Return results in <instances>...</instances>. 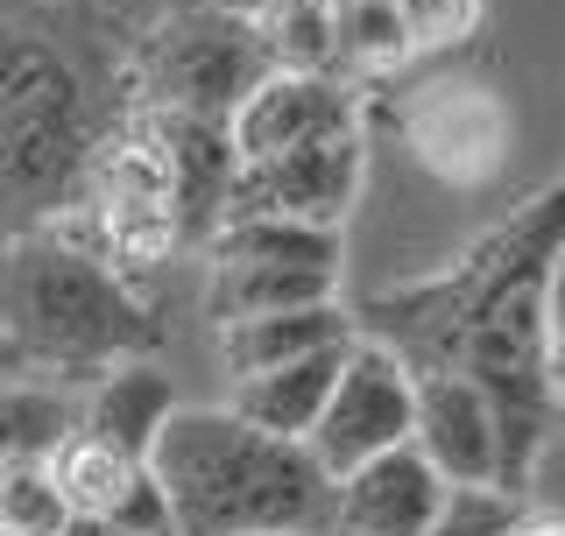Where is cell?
Returning <instances> with one entry per match:
<instances>
[{"label": "cell", "mask_w": 565, "mask_h": 536, "mask_svg": "<svg viewBox=\"0 0 565 536\" xmlns=\"http://www.w3.org/2000/svg\"><path fill=\"white\" fill-rule=\"evenodd\" d=\"M255 29L276 71H332V0H255Z\"/></svg>", "instance_id": "19"}, {"label": "cell", "mask_w": 565, "mask_h": 536, "mask_svg": "<svg viewBox=\"0 0 565 536\" xmlns=\"http://www.w3.org/2000/svg\"><path fill=\"white\" fill-rule=\"evenodd\" d=\"M403 57H411V43H403L388 0H332V64L340 71H382Z\"/></svg>", "instance_id": "20"}, {"label": "cell", "mask_w": 565, "mask_h": 536, "mask_svg": "<svg viewBox=\"0 0 565 536\" xmlns=\"http://www.w3.org/2000/svg\"><path fill=\"white\" fill-rule=\"evenodd\" d=\"M57 536H128V529H114V523H93V515H71V523Z\"/></svg>", "instance_id": "24"}, {"label": "cell", "mask_w": 565, "mask_h": 536, "mask_svg": "<svg viewBox=\"0 0 565 536\" xmlns=\"http://www.w3.org/2000/svg\"><path fill=\"white\" fill-rule=\"evenodd\" d=\"M353 135V93L332 71H262L226 114L234 163H262L282 149H311V141Z\"/></svg>", "instance_id": "8"}, {"label": "cell", "mask_w": 565, "mask_h": 536, "mask_svg": "<svg viewBox=\"0 0 565 536\" xmlns=\"http://www.w3.org/2000/svg\"><path fill=\"white\" fill-rule=\"evenodd\" d=\"M149 480L163 494L170 536H247V529H326L332 473L305 438L255 431L234 409L177 403L149 444Z\"/></svg>", "instance_id": "1"}, {"label": "cell", "mask_w": 565, "mask_h": 536, "mask_svg": "<svg viewBox=\"0 0 565 536\" xmlns=\"http://www.w3.org/2000/svg\"><path fill=\"white\" fill-rule=\"evenodd\" d=\"M516 523H523L516 494L488 487V480H467V487H446V502H438L424 536H516Z\"/></svg>", "instance_id": "22"}, {"label": "cell", "mask_w": 565, "mask_h": 536, "mask_svg": "<svg viewBox=\"0 0 565 536\" xmlns=\"http://www.w3.org/2000/svg\"><path fill=\"white\" fill-rule=\"evenodd\" d=\"M262 71H276V64H269V50H262L255 14L220 8V0H199V8L170 14V22L141 43L135 93L149 106H170V114L226 120Z\"/></svg>", "instance_id": "5"}, {"label": "cell", "mask_w": 565, "mask_h": 536, "mask_svg": "<svg viewBox=\"0 0 565 536\" xmlns=\"http://www.w3.org/2000/svg\"><path fill=\"white\" fill-rule=\"evenodd\" d=\"M50 473H57L71 515H93V523H114L128 536H170V515H163V494L149 480V459H128L114 444L85 438L71 424V438L50 452Z\"/></svg>", "instance_id": "12"}, {"label": "cell", "mask_w": 565, "mask_h": 536, "mask_svg": "<svg viewBox=\"0 0 565 536\" xmlns=\"http://www.w3.org/2000/svg\"><path fill=\"white\" fill-rule=\"evenodd\" d=\"M388 8H396L411 50H446V43H459V35L473 29L481 0H388Z\"/></svg>", "instance_id": "23"}, {"label": "cell", "mask_w": 565, "mask_h": 536, "mask_svg": "<svg viewBox=\"0 0 565 536\" xmlns=\"http://www.w3.org/2000/svg\"><path fill=\"white\" fill-rule=\"evenodd\" d=\"M347 361V339L332 346H311L297 361H276V367H255V374H234V417H247L255 431H276V438H305L311 417L326 409V388Z\"/></svg>", "instance_id": "14"}, {"label": "cell", "mask_w": 565, "mask_h": 536, "mask_svg": "<svg viewBox=\"0 0 565 536\" xmlns=\"http://www.w3.org/2000/svg\"><path fill=\"white\" fill-rule=\"evenodd\" d=\"M318 297H340V268H297V261H212L205 311L226 325V318L282 311V303H318Z\"/></svg>", "instance_id": "16"}, {"label": "cell", "mask_w": 565, "mask_h": 536, "mask_svg": "<svg viewBox=\"0 0 565 536\" xmlns=\"http://www.w3.org/2000/svg\"><path fill=\"white\" fill-rule=\"evenodd\" d=\"M0 339L57 374H99L106 361L156 346V318L114 268L64 240H22L0 255Z\"/></svg>", "instance_id": "3"}, {"label": "cell", "mask_w": 565, "mask_h": 536, "mask_svg": "<svg viewBox=\"0 0 565 536\" xmlns=\"http://www.w3.org/2000/svg\"><path fill=\"white\" fill-rule=\"evenodd\" d=\"M141 141L156 156V176H163V212L177 240H205L226 212V176H234V141H226V120H199V114H170V106H149L141 114Z\"/></svg>", "instance_id": "9"}, {"label": "cell", "mask_w": 565, "mask_h": 536, "mask_svg": "<svg viewBox=\"0 0 565 536\" xmlns=\"http://www.w3.org/2000/svg\"><path fill=\"white\" fill-rule=\"evenodd\" d=\"M411 444L446 473V487H467V480L494 487V417L473 374L411 367Z\"/></svg>", "instance_id": "11"}, {"label": "cell", "mask_w": 565, "mask_h": 536, "mask_svg": "<svg viewBox=\"0 0 565 536\" xmlns=\"http://www.w3.org/2000/svg\"><path fill=\"white\" fill-rule=\"evenodd\" d=\"M93 71L50 29L0 22V212H43L99 149Z\"/></svg>", "instance_id": "4"}, {"label": "cell", "mask_w": 565, "mask_h": 536, "mask_svg": "<svg viewBox=\"0 0 565 536\" xmlns=\"http://www.w3.org/2000/svg\"><path fill=\"white\" fill-rule=\"evenodd\" d=\"M177 409V388L163 367L149 361H106L99 374H85V396H78V431L114 444V452L128 459H149L156 431H163V417Z\"/></svg>", "instance_id": "13"}, {"label": "cell", "mask_w": 565, "mask_h": 536, "mask_svg": "<svg viewBox=\"0 0 565 536\" xmlns=\"http://www.w3.org/2000/svg\"><path fill=\"white\" fill-rule=\"evenodd\" d=\"M353 191H361V135H332V141H311V149L234 163V176H226V212H282V219L340 226Z\"/></svg>", "instance_id": "7"}, {"label": "cell", "mask_w": 565, "mask_h": 536, "mask_svg": "<svg viewBox=\"0 0 565 536\" xmlns=\"http://www.w3.org/2000/svg\"><path fill=\"white\" fill-rule=\"evenodd\" d=\"M438 502H446V473L411 438L388 452H367L361 467L332 480V523L347 536H424Z\"/></svg>", "instance_id": "10"}, {"label": "cell", "mask_w": 565, "mask_h": 536, "mask_svg": "<svg viewBox=\"0 0 565 536\" xmlns=\"http://www.w3.org/2000/svg\"><path fill=\"white\" fill-rule=\"evenodd\" d=\"M247 536H297V529H247Z\"/></svg>", "instance_id": "26"}, {"label": "cell", "mask_w": 565, "mask_h": 536, "mask_svg": "<svg viewBox=\"0 0 565 536\" xmlns=\"http://www.w3.org/2000/svg\"><path fill=\"white\" fill-rule=\"evenodd\" d=\"M558 240H565V191H537L502 234H488L467 261H452L446 276L411 282L396 297L367 303V325L382 332V346L403 367H452L481 325L509 311L530 290H552L558 276Z\"/></svg>", "instance_id": "2"}, {"label": "cell", "mask_w": 565, "mask_h": 536, "mask_svg": "<svg viewBox=\"0 0 565 536\" xmlns=\"http://www.w3.org/2000/svg\"><path fill=\"white\" fill-rule=\"evenodd\" d=\"M332 339H353V318L340 311V297L282 303V311L226 318L220 325V367L226 374H255V367L297 361V353H311V346H332Z\"/></svg>", "instance_id": "15"}, {"label": "cell", "mask_w": 565, "mask_h": 536, "mask_svg": "<svg viewBox=\"0 0 565 536\" xmlns=\"http://www.w3.org/2000/svg\"><path fill=\"white\" fill-rule=\"evenodd\" d=\"M516 536H565V529L552 523V515H523V523H516Z\"/></svg>", "instance_id": "25"}, {"label": "cell", "mask_w": 565, "mask_h": 536, "mask_svg": "<svg viewBox=\"0 0 565 536\" xmlns=\"http://www.w3.org/2000/svg\"><path fill=\"white\" fill-rule=\"evenodd\" d=\"M71 523V502L50 473V459L0 467V536H57Z\"/></svg>", "instance_id": "21"}, {"label": "cell", "mask_w": 565, "mask_h": 536, "mask_svg": "<svg viewBox=\"0 0 565 536\" xmlns=\"http://www.w3.org/2000/svg\"><path fill=\"white\" fill-rule=\"evenodd\" d=\"M78 424V396L64 382H0V467L50 459Z\"/></svg>", "instance_id": "18"}, {"label": "cell", "mask_w": 565, "mask_h": 536, "mask_svg": "<svg viewBox=\"0 0 565 536\" xmlns=\"http://www.w3.org/2000/svg\"><path fill=\"white\" fill-rule=\"evenodd\" d=\"M212 261H297V268H340V226L282 219V212H226L205 234Z\"/></svg>", "instance_id": "17"}, {"label": "cell", "mask_w": 565, "mask_h": 536, "mask_svg": "<svg viewBox=\"0 0 565 536\" xmlns=\"http://www.w3.org/2000/svg\"><path fill=\"white\" fill-rule=\"evenodd\" d=\"M411 438V367L382 346V339H347V361L326 388V409L311 417V459L340 480L347 467H361L367 452Z\"/></svg>", "instance_id": "6"}]
</instances>
